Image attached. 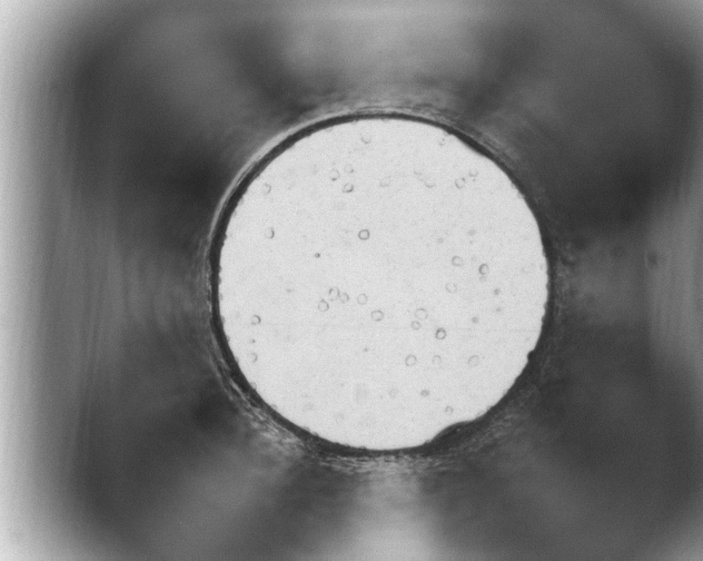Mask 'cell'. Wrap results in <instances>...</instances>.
Segmentation results:
<instances>
[{"label": "cell", "mask_w": 703, "mask_h": 561, "mask_svg": "<svg viewBox=\"0 0 703 561\" xmlns=\"http://www.w3.org/2000/svg\"><path fill=\"white\" fill-rule=\"evenodd\" d=\"M218 274L266 370L360 424L435 422L501 386L534 350L549 293L512 188L423 145L319 161Z\"/></svg>", "instance_id": "cell-1"}]
</instances>
